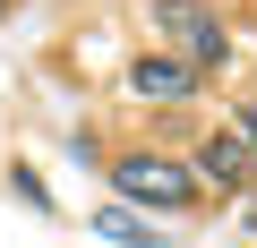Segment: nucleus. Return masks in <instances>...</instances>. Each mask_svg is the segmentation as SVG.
I'll use <instances>...</instances> for the list:
<instances>
[{"instance_id": "nucleus-1", "label": "nucleus", "mask_w": 257, "mask_h": 248, "mask_svg": "<svg viewBox=\"0 0 257 248\" xmlns=\"http://www.w3.org/2000/svg\"><path fill=\"white\" fill-rule=\"evenodd\" d=\"M111 188H120V205H138V214H197V171L189 163H172V154H120L111 163Z\"/></svg>"}, {"instance_id": "nucleus-2", "label": "nucleus", "mask_w": 257, "mask_h": 248, "mask_svg": "<svg viewBox=\"0 0 257 248\" xmlns=\"http://www.w3.org/2000/svg\"><path fill=\"white\" fill-rule=\"evenodd\" d=\"M155 35H163L172 60H189L197 77L231 60V35H223V18L206 9V0H155Z\"/></svg>"}, {"instance_id": "nucleus-3", "label": "nucleus", "mask_w": 257, "mask_h": 248, "mask_svg": "<svg viewBox=\"0 0 257 248\" xmlns=\"http://www.w3.org/2000/svg\"><path fill=\"white\" fill-rule=\"evenodd\" d=\"M128 94H146V103H189V94H197V69L172 60V52H146V60H128Z\"/></svg>"}, {"instance_id": "nucleus-4", "label": "nucleus", "mask_w": 257, "mask_h": 248, "mask_svg": "<svg viewBox=\"0 0 257 248\" xmlns=\"http://www.w3.org/2000/svg\"><path fill=\"white\" fill-rule=\"evenodd\" d=\"M189 171H197V188H240V180H248V146H240L231 129H214V137L197 146Z\"/></svg>"}, {"instance_id": "nucleus-5", "label": "nucleus", "mask_w": 257, "mask_h": 248, "mask_svg": "<svg viewBox=\"0 0 257 248\" xmlns=\"http://www.w3.org/2000/svg\"><path fill=\"white\" fill-rule=\"evenodd\" d=\"M94 231H103V239H120V248H163V231H155L146 214H128V205H103V214H94Z\"/></svg>"}, {"instance_id": "nucleus-6", "label": "nucleus", "mask_w": 257, "mask_h": 248, "mask_svg": "<svg viewBox=\"0 0 257 248\" xmlns=\"http://www.w3.org/2000/svg\"><path fill=\"white\" fill-rule=\"evenodd\" d=\"M9 188H18V197H26V205H35V214H52V188H43V180H35V171H26V163H18V171H9Z\"/></svg>"}, {"instance_id": "nucleus-7", "label": "nucleus", "mask_w": 257, "mask_h": 248, "mask_svg": "<svg viewBox=\"0 0 257 248\" xmlns=\"http://www.w3.org/2000/svg\"><path fill=\"white\" fill-rule=\"evenodd\" d=\"M231 137H240V146H248V163H257V103H240V111H231Z\"/></svg>"}, {"instance_id": "nucleus-8", "label": "nucleus", "mask_w": 257, "mask_h": 248, "mask_svg": "<svg viewBox=\"0 0 257 248\" xmlns=\"http://www.w3.org/2000/svg\"><path fill=\"white\" fill-rule=\"evenodd\" d=\"M240 222H248V231H257V197H240Z\"/></svg>"}, {"instance_id": "nucleus-9", "label": "nucleus", "mask_w": 257, "mask_h": 248, "mask_svg": "<svg viewBox=\"0 0 257 248\" xmlns=\"http://www.w3.org/2000/svg\"><path fill=\"white\" fill-rule=\"evenodd\" d=\"M0 9H9V0H0Z\"/></svg>"}]
</instances>
